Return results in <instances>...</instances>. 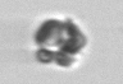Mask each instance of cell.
Instances as JSON below:
<instances>
[{"instance_id": "6da1fadb", "label": "cell", "mask_w": 123, "mask_h": 84, "mask_svg": "<svg viewBox=\"0 0 123 84\" xmlns=\"http://www.w3.org/2000/svg\"><path fill=\"white\" fill-rule=\"evenodd\" d=\"M65 40L64 22L58 19H48L41 24L35 34V42L41 47L59 48Z\"/></svg>"}, {"instance_id": "277c9868", "label": "cell", "mask_w": 123, "mask_h": 84, "mask_svg": "<svg viewBox=\"0 0 123 84\" xmlns=\"http://www.w3.org/2000/svg\"><path fill=\"white\" fill-rule=\"evenodd\" d=\"M54 52L55 51H51L48 47H41L36 52V59L41 64H50L54 61Z\"/></svg>"}, {"instance_id": "7a4b0ae2", "label": "cell", "mask_w": 123, "mask_h": 84, "mask_svg": "<svg viewBox=\"0 0 123 84\" xmlns=\"http://www.w3.org/2000/svg\"><path fill=\"white\" fill-rule=\"evenodd\" d=\"M64 27H65V40L63 45L59 47V50L74 56L86 46L87 42L86 37L82 33V31L73 23L72 19H67L64 22Z\"/></svg>"}, {"instance_id": "3957f363", "label": "cell", "mask_w": 123, "mask_h": 84, "mask_svg": "<svg viewBox=\"0 0 123 84\" xmlns=\"http://www.w3.org/2000/svg\"><path fill=\"white\" fill-rule=\"evenodd\" d=\"M54 63L59 66H63V68H68V66H72L73 63H74V57L72 55H69L67 52H63L60 50L54 52Z\"/></svg>"}]
</instances>
